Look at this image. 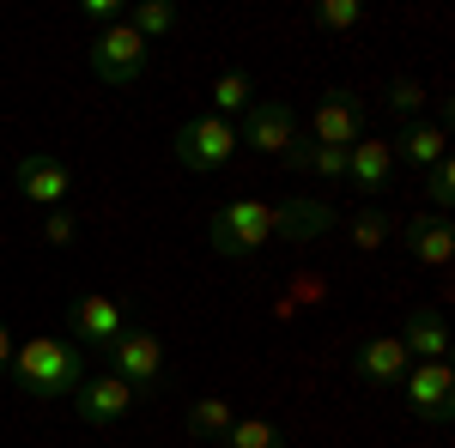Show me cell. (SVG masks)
I'll return each mask as SVG.
<instances>
[{
	"label": "cell",
	"mask_w": 455,
	"mask_h": 448,
	"mask_svg": "<svg viewBox=\"0 0 455 448\" xmlns=\"http://www.w3.org/2000/svg\"><path fill=\"white\" fill-rule=\"evenodd\" d=\"M6 376L25 394H36V400H61V394H73L85 381V351L68 340H19Z\"/></svg>",
	"instance_id": "obj_1"
},
{
	"label": "cell",
	"mask_w": 455,
	"mask_h": 448,
	"mask_svg": "<svg viewBox=\"0 0 455 448\" xmlns=\"http://www.w3.org/2000/svg\"><path fill=\"white\" fill-rule=\"evenodd\" d=\"M207 237L225 261H249L261 242L280 237V207H267V200H231V207H219L207 218Z\"/></svg>",
	"instance_id": "obj_2"
},
{
	"label": "cell",
	"mask_w": 455,
	"mask_h": 448,
	"mask_svg": "<svg viewBox=\"0 0 455 448\" xmlns=\"http://www.w3.org/2000/svg\"><path fill=\"white\" fill-rule=\"evenodd\" d=\"M146 61H152V49H146V36L128 19H116V25H104V31L92 36V73L104 85H116V91H128L146 73Z\"/></svg>",
	"instance_id": "obj_3"
},
{
	"label": "cell",
	"mask_w": 455,
	"mask_h": 448,
	"mask_svg": "<svg viewBox=\"0 0 455 448\" xmlns=\"http://www.w3.org/2000/svg\"><path fill=\"white\" fill-rule=\"evenodd\" d=\"M176 164L182 170H225L231 164V152H237V128L231 122H219V115H195V122H182L171 139Z\"/></svg>",
	"instance_id": "obj_4"
},
{
	"label": "cell",
	"mask_w": 455,
	"mask_h": 448,
	"mask_svg": "<svg viewBox=\"0 0 455 448\" xmlns=\"http://www.w3.org/2000/svg\"><path fill=\"white\" fill-rule=\"evenodd\" d=\"M109 364H116V376L128 381L134 394H152L164 381V345L146 327H122V340L109 345Z\"/></svg>",
	"instance_id": "obj_5"
},
{
	"label": "cell",
	"mask_w": 455,
	"mask_h": 448,
	"mask_svg": "<svg viewBox=\"0 0 455 448\" xmlns=\"http://www.w3.org/2000/svg\"><path fill=\"white\" fill-rule=\"evenodd\" d=\"M401 394H407V413L425 418V424H450L455 418V370L450 358L443 364H419L401 376Z\"/></svg>",
	"instance_id": "obj_6"
},
{
	"label": "cell",
	"mask_w": 455,
	"mask_h": 448,
	"mask_svg": "<svg viewBox=\"0 0 455 448\" xmlns=\"http://www.w3.org/2000/svg\"><path fill=\"white\" fill-rule=\"evenodd\" d=\"M310 128H315V145H358V139L371 134V104L358 98V91H328L322 104H315L310 115Z\"/></svg>",
	"instance_id": "obj_7"
},
{
	"label": "cell",
	"mask_w": 455,
	"mask_h": 448,
	"mask_svg": "<svg viewBox=\"0 0 455 448\" xmlns=\"http://www.w3.org/2000/svg\"><path fill=\"white\" fill-rule=\"evenodd\" d=\"M68 327H73V340H79V351H85V345L109 351V345L122 340V327H128V310H122L116 297H104V291H85V297H73Z\"/></svg>",
	"instance_id": "obj_8"
},
{
	"label": "cell",
	"mask_w": 455,
	"mask_h": 448,
	"mask_svg": "<svg viewBox=\"0 0 455 448\" xmlns=\"http://www.w3.org/2000/svg\"><path fill=\"white\" fill-rule=\"evenodd\" d=\"M73 400H79V418H85L92 430H116L140 394H134L122 376H85L79 388H73Z\"/></svg>",
	"instance_id": "obj_9"
},
{
	"label": "cell",
	"mask_w": 455,
	"mask_h": 448,
	"mask_svg": "<svg viewBox=\"0 0 455 448\" xmlns=\"http://www.w3.org/2000/svg\"><path fill=\"white\" fill-rule=\"evenodd\" d=\"M243 145H255V152H267V158H285L291 145H298V115L285 104H267V98H255V104L243 109Z\"/></svg>",
	"instance_id": "obj_10"
},
{
	"label": "cell",
	"mask_w": 455,
	"mask_h": 448,
	"mask_svg": "<svg viewBox=\"0 0 455 448\" xmlns=\"http://www.w3.org/2000/svg\"><path fill=\"white\" fill-rule=\"evenodd\" d=\"M19 194L31 200V207H61L73 194V164L68 158H55V152H31V158H19Z\"/></svg>",
	"instance_id": "obj_11"
},
{
	"label": "cell",
	"mask_w": 455,
	"mask_h": 448,
	"mask_svg": "<svg viewBox=\"0 0 455 448\" xmlns=\"http://www.w3.org/2000/svg\"><path fill=\"white\" fill-rule=\"evenodd\" d=\"M407 370H413L407 345L388 340V334H371V340H358V351H352V376L371 381V388H401Z\"/></svg>",
	"instance_id": "obj_12"
},
{
	"label": "cell",
	"mask_w": 455,
	"mask_h": 448,
	"mask_svg": "<svg viewBox=\"0 0 455 448\" xmlns=\"http://www.w3.org/2000/svg\"><path fill=\"white\" fill-rule=\"evenodd\" d=\"M407 255L419 261V267H443L455 255V231L443 212H413L407 218Z\"/></svg>",
	"instance_id": "obj_13"
},
{
	"label": "cell",
	"mask_w": 455,
	"mask_h": 448,
	"mask_svg": "<svg viewBox=\"0 0 455 448\" xmlns=\"http://www.w3.org/2000/svg\"><path fill=\"white\" fill-rule=\"evenodd\" d=\"M388 176H395V152H388L383 139H358V145H347V182L358 188V194H383Z\"/></svg>",
	"instance_id": "obj_14"
},
{
	"label": "cell",
	"mask_w": 455,
	"mask_h": 448,
	"mask_svg": "<svg viewBox=\"0 0 455 448\" xmlns=\"http://www.w3.org/2000/svg\"><path fill=\"white\" fill-rule=\"evenodd\" d=\"M401 345H407V358L419 351V364H443V358H450V327H443V315L437 310H413L407 327H401Z\"/></svg>",
	"instance_id": "obj_15"
},
{
	"label": "cell",
	"mask_w": 455,
	"mask_h": 448,
	"mask_svg": "<svg viewBox=\"0 0 455 448\" xmlns=\"http://www.w3.org/2000/svg\"><path fill=\"white\" fill-rule=\"evenodd\" d=\"M395 158H407L413 170H431L437 158H450V134H443V122H407V134L388 145Z\"/></svg>",
	"instance_id": "obj_16"
},
{
	"label": "cell",
	"mask_w": 455,
	"mask_h": 448,
	"mask_svg": "<svg viewBox=\"0 0 455 448\" xmlns=\"http://www.w3.org/2000/svg\"><path fill=\"white\" fill-rule=\"evenodd\" d=\"M334 231V207H322V200H291L280 207V237L285 242H315Z\"/></svg>",
	"instance_id": "obj_17"
},
{
	"label": "cell",
	"mask_w": 455,
	"mask_h": 448,
	"mask_svg": "<svg viewBox=\"0 0 455 448\" xmlns=\"http://www.w3.org/2000/svg\"><path fill=\"white\" fill-rule=\"evenodd\" d=\"M285 164L304 176H347V152L340 145H315V139H298L291 152H285Z\"/></svg>",
	"instance_id": "obj_18"
},
{
	"label": "cell",
	"mask_w": 455,
	"mask_h": 448,
	"mask_svg": "<svg viewBox=\"0 0 455 448\" xmlns=\"http://www.w3.org/2000/svg\"><path fill=\"white\" fill-rule=\"evenodd\" d=\"M249 104H255V79H249V73H219V79H212V109H219V122H225V115H243Z\"/></svg>",
	"instance_id": "obj_19"
},
{
	"label": "cell",
	"mask_w": 455,
	"mask_h": 448,
	"mask_svg": "<svg viewBox=\"0 0 455 448\" xmlns=\"http://www.w3.org/2000/svg\"><path fill=\"white\" fill-rule=\"evenodd\" d=\"M122 19H128V25H134L146 43H152V36H171V31H176V6H164V0H140V6H128Z\"/></svg>",
	"instance_id": "obj_20"
},
{
	"label": "cell",
	"mask_w": 455,
	"mask_h": 448,
	"mask_svg": "<svg viewBox=\"0 0 455 448\" xmlns=\"http://www.w3.org/2000/svg\"><path fill=\"white\" fill-rule=\"evenodd\" d=\"M231 424H237L231 400H195V406H188V430H195V436H225Z\"/></svg>",
	"instance_id": "obj_21"
},
{
	"label": "cell",
	"mask_w": 455,
	"mask_h": 448,
	"mask_svg": "<svg viewBox=\"0 0 455 448\" xmlns=\"http://www.w3.org/2000/svg\"><path fill=\"white\" fill-rule=\"evenodd\" d=\"M225 443L231 448H285V436L267 424V418H237V424L225 430Z\"/></svg>",
	"instance_id": "obj_22"
},
{
	"label": "cell",
	"mask_w": 455,
	"mask_h": 448,
	"mask_svg": "<svg viewBox=\"0 0 455 448\" xmlns=\"http://www.w3.org/2000/svg\"><path fill=\"white\" fill-rule=\"evenodd\" d=\"M322 31H352L358 19H364V0H315V12H310Z\"/></svg>",
	"instance_id": "obj_23"
},
{
	"label": "cell",
	"mask_w": 455,
	"mask_h": 448,
	"mask_svg": "<svg viewBox=\"0 0 455 448\" xmlns=\"http://www.w3.org/2000/svg\"><path fill=\"white\" fill-rule=\"evenodd\" d=\"M425 200L450 218V207H455V158H437V164H431V176H425Z\"/></svg>",
	"instance_id": "obj_24"
},
{
	"label": "cell",
	"mask_w": 455,
	"mask_h": 448,
	"mask_svg": "<svg viewBox=\"0 0 455 448\" xmlns=\"http://www.w3.org/2000/svg\"><path fill=\"white\" fill-rule=\"evenodd\" d=\"M383 104L395 109V115H407V122H413V115L425 109V85H419V79H407V73H401V79H388Z\"/></svg>",
	"instance_id": "obj_25"
},
{
	"label": "cell",
	"mask_w": 455,
	"mask_h": 448,
	"mask_svg": "<svg viewBox=\"0 0 455 448\" xmlns=\"http://www.w3.org/2000/svg\"><path fill=\"white\" fill-rule=\"evenodd\" d=\"M383 242H388V218L383 212H358V218H352V248H358V255H377Z\"/></svg>",
	"instance_id": "obj_26"
},
{
	"label": "cell",
	"mask_w": 455,
	"mask_h": 448,
	"mask_svg": "<svg viewBox=\"0 0 455 448\" xmlns=\"http://www.w3.org/2000/svg\"><path fill=\"white\" fill-rule=\"evenodd\" d=\"M73 237H79V218H73L68 207H55L49 218H43V242H55V248H68Z\"/></svg>",
	"instance_id": "obj_27"
},
{
	"label": "cell",
	"mask_w": 455,
	"mask_h": 448,
	"mask_svg": "<svg viewBox=\"0 0 455 448\" xmlns=\"http://www.w3.org/2000/svg\"><path fill=\"white\" fill-rule=\"evenodd\" d=\"M79 12H85L92 25H116V19H122V6H116V0H85Z\"/></svg>",
	"instance_id": "obj_28"
},
{
	"label": "cell",
	"mask_w": 455,
	"mask_h": 448,
	"mask_svg": "<svg viewBox=\"0 0 455 448\" xmlns=\"http://www.w3.org/2000/svg\"><path fill=\"white\" fill-rule=\"evenodd\" d=\"M12 351H19V340H12V327L0 321V381H6V370H12Z\"/></svg>",
	"instance_id": "obj_29"
}]
</instances>
